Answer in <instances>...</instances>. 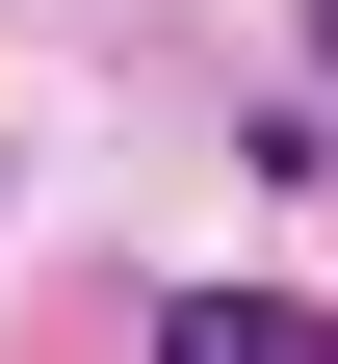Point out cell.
Here are the masks:
<instances>
[{"instance_id":"6da1fadb","label":"cell","mask_w":338,"mask_h":364,"mask_svg":"<svg viewBox=\"0 0 338 364\" xmlns=\"http://www.w3.org/2000/svg\"><path fill=\"white\" fill-rule=\"evenodd\" d=\"M157 364H338V338H312V312H260V287H182V312H157Z\"/></svg>"},{"instance_id":"7a4b0ae2","label":"cell","mask_w":338,"mask_h":364,"mask_svg":"<svg viewBox=\"0 0 338 364\" xmlns=\"http://www.w3.org/2000/svg\"><path fill=\"white\" fill-rule=\"evenodd\" d=\"M312 53H338V0H312Z\"/></svg>"}]
</instances>
